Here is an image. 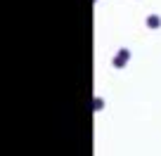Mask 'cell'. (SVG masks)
Segmentation results:
<instances>
[{
    "mask_svg": "<svg viewBox=\"0 0 161 156\" xmlns=\"http://www.w3.org/2000/svg\"><path fill=\"white\" fill-rule=\"evenodd\" d=\"M126 62H128V50H121L119 55H116V59H114V66H116V69H121Z\"/></svg>",
    "mask_w": 161,
    "mask_h": 156,
    "instance_id": "obj_1",
    "label": "cell"
},
{
    "mask_svg": "<svg viewBox=\"0 0 161 156\" xmlns=\"http://www.w3.org/2000/svg\"><path fill=\"white\" fill-rule=\"evenodd\" d=\"M147 24H149L152 29H156V26H159V17H149V21H147Z\"/></svg>",
    "mask_w": 161,
    "mask_h": 156,
    "instance_id": "obj_2",
    "label": "cell"
}]
</instances>
